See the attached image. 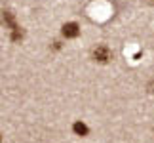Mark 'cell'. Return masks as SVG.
Segmentation results:
<instances>
[{
	"label": "cell",
	"instance_id": "cell-3",
	"mask_svg": "<svg viewBox=\"0 0 154 143\" xmlns=\"http://www.w3.org/2000/svg\"><path fill=\"white\" fill-rule=\"evenodd\" d=\"M78 33H80V29L76 23H67V25L63 27V34L67 38H74V37H78Z\"/></svg>",
	"mask_w": 154,
	"mask_h": 143
},
{
	"label": "cell",
	"instance_id": "cell-1",
	"mask_svg": "<svg viewBox=\"0 0 154 143\" xmlns=\"http://www.w3.org/2000/svg\"><path fill=\"white\" fill-rule=\"evenodd\" d=\"M93 59L99 63H106L110 59V50L106 46H97L95 50H93Z\"/></svg>",
	"mask_w": 154,
	"mask_h": 143
},
{
	"label": "cell",
	"instance_id": "cell-2",
	"mask_svg": "<svg viewBox=\"0 0 154 143\" xmlns=\"http://www.w3.org/2000/svg\"><path fill=\"white\" fill-rule=\"evenodd\" d=\"M72 132L76 135H80V138H84V135H88V132H90V128H88V124L86 122H82V120H76L72 124Z\"/></svg>",
	"mask_w": 154,
	"mask_h": 143
}]
</instances>
